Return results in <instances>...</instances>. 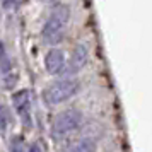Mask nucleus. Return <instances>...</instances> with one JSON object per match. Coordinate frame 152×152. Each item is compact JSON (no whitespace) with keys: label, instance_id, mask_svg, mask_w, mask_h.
Here are the masks:
<instances>
[{"label":"nucleus","instance_id":"obj_2","mask_svg":"<svg viewBox=\"0 0 152 152\" xmlns=\"http://www.w3.org/2000/svg\"><path fill=\"white\" fill-rule=\"evenodd\" d=\"M80 91V82L75 77H65L60 80L51 82L43 91V99L50 104V106H58L62 103H67L69 99L75 96Z\"/></svg>","mask_w":152,"mask_h":152},{"label":"nucleus","instance_id":"obj_6","mask_svg":"<svg viewBox=\"0 0 152 152\" xmlns=\"http://www.w3.org/2000/svg\"><path fill=\"white\" fill-rule=\"evenodd\" d=\"M65 65H67V62H65V53L60 48H51L45 55V69L51 75L62 74L63 69H65Z\"/></svg>","mask_w":152,"mask_h":152},{"label":"nucleus","instance_id":"obj_10","mask_svg":"<svg viewBox=\"0 0 152 152\" xmlns=\"http://www.w3.org/2000/svg\"><path fill=\"white\" fill-rule=\"evenodd\" d=\"M26 152H43L41 145L38 144V142H33V144H29V147L26 149Z\"/></svg>","mask_w":152,"mask_h":152},{"label":"nucleus","instance_id":"obj_1","mask_svg":"<svg viewBox=\"0 0 152 152\" xmlns=\"http://www.w3.org/2000/svg\"><path fill=\"white\" fill-rule=\"evenodd\" d=\"M70 19V7L65 5V4H60L56 5L51 14L48 15V19L43 26L41 36L45 43H58L63 38V33H65V28L69 24Z\"/></svg>","mask_w":152,"mask_h":152},{"label":"nucleus","instance_id":"obj_8","mask_svg":"<svg viewBox=\"0 0 152 152\" xmlns=\"http://www.w3.org/2000/svg\"><path fill=\"white\" fill-rule=\"evenodd\" d=\"M9 121H10V113L5 106L0 104V132H5L9 126Z\"/></svg>","mask_w":152,"mask_h":152},{"label":"nucleus","instance_id":"obj_9","mask_svg":"<svg viewBox=\"0 0 152 152\" xmlns=\"http://www.w3.org/2000/svg\"><path fill=\"white\" fill-rule=\"evenodd\" d=\"M9 149L10 152H26V147H24V140L22 137H14L9 144Z\"/></svg>","mask_w":152,"mask_h":152},{"label":"nucleus","instance_id":"obj_3","mask_svg":"<svg viewBox=\"0 0 152 152\" xmlns=\"http://www.w3.org/2000/svg\"><path fill=\"white\" fill-rule=\"evenodd\" d=\"M82 125H84L82 113L75 108H70V110H65L55 116L50 133H51L53 140H62V138H67L69 135L75 133Z\"/></svg>","mask_w":152,"mask_h":152},{"label":"nucleus","instance_id":"obj_7","mask_svg":"<svg viewBox=\"0 0 152 152\" xmlns=\"http://www.w3.org/2000/svg\"><path fill=\"white\" fill-rule=\"evenodd\" d=\"M97 142L92 137H80L67 144L63 152H96Z\"/></svg>","mask_w":152,"mask_h":152},{"label":"nucleus","instance_id":"obj_5","mask_svg":"<svg viewBox=\"0 0 152 152\" xmlns=\"http://www.w3.org/2000/svg\"><path fill=\"white\" fill-rule=\"evenodd\" d=\"M87 58H89V51H87V46L86 45H77L74 51H72V56H70V62L65 65V69H63L62 74H65L67 77H72L75 75L77 72H80V70L86 67V63H87Z\"/></svg>","mask_w":152,"mask_h":152},{"label":"nucleus","instance_id":"obj_11","mask_svg":"<svg viewBox=\"0 0 152 152\" xmlns=\"http://www.w3.org/2000/svg\"><path fill=\"white\" fill-rule=\"evenodd\" d=\"M4 58H5V45L0 41V62H2Z\"/></svg>","mask_w":152,"mask_h":152},{"label":"nucleus","instance_id":"obj_4","mask_svg":"<svg viewBox=\"0 0 152 152\" xmlns=\"http://www.w3.org/2000/svg\"><path fill=\"white\" fill-rule=\"evenodd\" d=\"M12 104L15 108V113L19 115V118L22 120L24 126H31V97H29L28 89L15 91L12 94Z\"/></svg>","mask_w":152,"mask_h":152}]
</instances>
